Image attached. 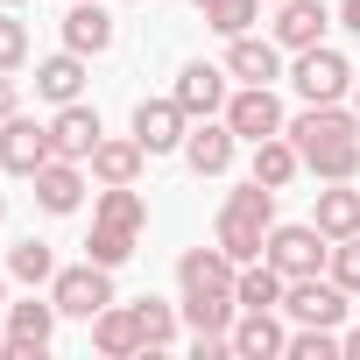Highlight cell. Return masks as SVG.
Masks as SVG:
<instances>
[{"label":"cell","instance_id":"6da1fadb","mask_svg":"<svg viewBox=\"0 0 360 360\" xmlns=\"http://www.w3.org/2000/svg\"><path fill=\"white\" fill-rule=\"evenodd\" d=\"M141 226H148V205H141V191H134V184H99V205H92V240H85V255H92L99 269H120V262L141 248Z\"/></svg>","mask_w":360,"mask_h":360},{"label":"cell","instance_id":"7a4b0ae2","mask_svg":"<svg viewBox=\"0 0 360 360\" xmlns=\"http://www.w3.org/2000/svg\"><path fill=\"white\" fill-rule=\"evenodd\" d=\"M269 226H276V191L248 176L240 191H226V205H219V233H212V240H219L233 262H262Z\"/></svg>","mask_w":360,"mask_h":360},{"label":"cell","instance_id":"3957f363","mask_svg":"<svg viewBox=\"0 0 360 360\" xmlns=\"http://www.w3.org/2000/svg\"><path fill=\"white\" fill-rule=\"evenodd\" d=\"M353 64L332 50V43H311V50H297V64H290V85H297V99L304 106H339V99H353Z\"/></svg>","mask_w":360,"mask_h":360},{"label":"cell","instance_id":"277c9868","mask_svg":"<svg viewBox=\"0 0 360 360\" xmlns=\"http://www.w3.org/2000/svg\"><path fill=\"white\" fill-rule=\"evenodd\" d=\"M50 297H57L64 318H85V325H92L106 304H120V297H113V269H99L92 255L71 262V269H57V276H50Z\"/></svg>","mask_w":360,"mask_h":360},{"label":"cell","instance_id":"5b68a950","mask_svg":"<svg viewBox=\"0 0 360 360\" xmlns=\"http://www.w3.org/2000/svg\"><path fill=\"white\" fill-rule=\"evenodd\" d=\"M290 283H304V276H325V262H332V240L311 226V219H290V226H269V248H262Z\"/></svg>","mask_w":360,"mask_h":360},{"label":"cell","instance_id":"8992f818","mask_svg":"<svg viewBox=\"0 0 360 360\" xmlns=\"http://www.w3.org/2000/svg\"><path fill=\"white\" fill-rule=\"evenodd\" d=\"M219 120H226V127H233V134H240L248 148L290 127V113H283V99H276V85H240V92L226 99V113H219Z\"/></svg>","mask_w":360,"mask_h":360},{"label":"cell","instance_id":"52a82bcc","mask_svg":"<svg viewBox=\"0 0 360 360\" xmlns=\"http://www.w3.org/2000/svg\"><path fill=\"white\" fill-rule=\"evenodd\" d=\"M50 155H57L50 148V120H29V113L0 120V169H8V176H36Z\"/></svg>","mask_w":360,"mask_h":360},{"label":"cell","instance_id":"ba28073f","mask_svg":"<svg viewBox=\"0 0 360 360\" xmlns=\"http://www.w3.org/2000/svg\"><path fill=\"white\" fill-rule=\"evenodd\" d=\"M283 311H290V325H332V332H339L353 304H346V290H339L332 276H304V283L283 290Z\"/></svg>","mask_w":360,"mask_h":360},{"label":"cell","instance_id":"9c48e42d","mask_svg":"<svg viewBox=\"0 0 360 360\" xmlns=\"http://www.w3.org/2000/svg\"><path fill=\"white\" fill-rule=\"evenodd\" d=\"M184 134H191V113L176 106V92L134 106V141H141L148 155H184Z\"/></svg>","mask_w":360,"mask_h":360},{"label":"cell","instance_id":"30bf717a","mask_svg":"<svg viewBox=\"0 0 360 360\" xmlns=\"http://www.w3.org/2000/svg\"><path fill=\"white\" fill-rule=\"evenodd\" d=\"M233 276H240V262L212 240V248H184V255H176V290H184V297H233Z\"/></svg>","mask_w":360,"mask_h":360},{"label":"cell","instance_id":"8fae6325","mask_svg":"<svg viewBox=\"0 0 360 360\" xmlns=\"http://www.w3.org/2000/svg\"><path fill=\"white\" fill-rule=\"evenodd\" d=\"M233 155H240V134H233L219 113H212V120H191V134H184V162H191V176H226Z\"/></svg>","mask_w":360,"mask_h":360},{"label":"cell","instance_id":"7c38bea8","mask_svg":"<svg viewBox=\"0 0 360 360\" xmlns=\"http://www.w3.org/2000/svg\"><path fill=\"white\" fill-rule=\"evenodd\" d=\"M226 78H240V85H276L283 78V43L276 36H226Z\"/></svg>","mask_w":360,"mask_h":360},{"label":"cell","instance_id":"4fadbf2b","mask_svg":"<svg viewBox=\"0 0 360 360\" xmlns=\"http://www.w3.org/2000/svg\"><path fill=\"white\" fill-rule=\"evenodd\" d=\"M106 141V127H99V106H85V99H71V106H57L50 113V148L57 155H71V162H92V148Z\"/></svg>","mask_w":360,"mask_h":360},{"label":"cell","instance_id":"5bb4252c","mask_svg":"<svg viewBox=\"0 0 360 360\" xmlns=\"http://www.w3.org/2000/svg\"><path fill=\"white\" fill-rule=\"evenodd\" d=\"M29 184H36V205H43L50 219H64V212H78V205H85V162L50 155V162L29 176Z\"/></svg>","mask_w":360,"mask_h":360},{"label":"cell","instance_id":"9a60e30c","mask_svg":"<svg viewBox=\"0 0 360 360\" xmlns=\"http://www.w3.org/2000/svg\"><path fill=\"white\" fill-rule=\"evenodd\" d=\"M339 15L325 8V0H276V43L297 57V50H311V43H325V29H332Z\"/></svg>","mask_w":360,"mask_h":360},{"label":"cell","instance_id":"2e32d148","mask_svg":"<svg viewBox=\"0 0 360 360\" xmlns=\"http://www.w3.org/2000/svg\"><path fill=\"white\" fill-rule=\"evenodd\" d=\"M226 64H184L176 71V106H184L191 120H212V113H226Z\"/></svg>","mask_w":360,"mask_h":360},{"label":"cell","instance_id":"e0dca14e","mask_svg":"<svg viewBox=\"0 0 360 360\" xmlns=\"http://www.w3.org/2000/svg\"><path fill=\"white\" fill-rule=\"evenodd\" d=\"M92 184H141V169H148V148L134 141V134H106L99 148H92Z\"/></svg>","mask_w":360,"mask_h":360},{"label":"cell","instance_id":"ac0fdd59","mask_svg":"<svg viewBox=\"0 0 360 360\" xmlns=\"http://www.w3.org/2000/svg\"><path fill=\"white\" fill-rule=\"evenodd\" d=\"M113 15L99 8V0H71V15H64V50H78V57H106L113 50Z\"/></svg>","mask_w":360,"mask_h":360},{"label":"cell","instance_id":"d6986e66","mask_svg":"<svg viewBox=\"0 0 360 360\" xmlns=\"http://www.w3.org/2000/svg\"><path fill=\"white\" fill-rule=\"evenodd\" d=\"M226 339H233V353H240V360H283V346H290V332H283V318H276V311H240Z\"/></svg>","mask_w":360,"mask_h":360},{"label":"cell","instance_id":"ffe728a7","mask_svg":"<svg viewBox=\"0 0 360 360\" xmlns=\"http://www.w3.org/2000/svg\"><path fill=\"white\" fill-rule=\"evenodd\" d=\"M248 176H255V184H269V191H290L297 176H304V155H297V141H290V134H269V141H255V155H248Z\"/></svg>","mask_w":360,"mask_h":360},{"label":"cell","instance_id":"44dd1931","mask_svg":"<svg viewBox=\"0 0 360 360\" xmlns=\"http://www.w3.org/2000/svg\"><path fill=\"white\" fill-rule=\"evenodd\" d=\"M297 155H304V169L318 176V184H353L360 176V134H332V141H311Z\"/></svg>","mask_w":360,"mask_h":360},{"label":"cell","instance_id":"7402d4cb","mask_svg":"<svg viewBox=\"0 0 360 360\" xmlns=\"http://www.w3.org/2000/svg\"><path fill=\"white\" fill-rule=\"evenodd\" d=\"M85 64H92V57H78V50H57V57H43V64H36V99H50V106H71V99H85Z\"/></svg>","mask_w":360,"mask_h":360},{"label":"cell","instance_id":"603a6c76","mask_svg":"<svg viewBox=\"0 0 360 360\" xmlns=\"http://www.w3.org/2000/svg\"><path fill=\"white\" fill-rule=\"evenodd\" d=\"M311 226H318L325 240H353V233H360V191H353V184H325V191L311 198Z\"/></svg>","mask_w":360,"mask_h":360},{"label":"cell","instance_id":"cb8c5ba5","mask_svg":"<svg viewBox=\"0 0 360 360\" xmlns=\"http://www.w3.org/2000/svg\"><path fill=\"white\" fill-rule=\"evenodd\" d=\"M283 290H290V276L262 255V262H240V276H233V297H240V311H283Z\"/></svg>","mask_w":360,"mask_h":360},{"label":"cell","instance_id":"d4e9b609","mask_svg":"<svg viewBox=\"0 0 360 360\" xmlns=\"http://www.w3.org/2000/svg\"><path fill=\"white\" fill-rule=\"evenodd\" d=\"M92 346H99L106 360H127V353H141V325H134V304H106V311L92 318Z\"/></svg>","mask_w":360,"mask_h":360},{"label":"cell","instance_id":"484cf974","mask_svg":"<svg viewBox=\"0 0 360 360\" xmlns=\"http://www.w3.org/2000/svg\"><path fill=\"white\" fill-rule=\"evenodd\" d=\"M176 311H184V325H191V339H219V332H233V318H240V297H176Z\"/></svg>","mask_w":360,"mask_h":360},{"label":"cell","instance_id":"4316f807","mask_svg":"<svg viewBox=\"0 0 360 360\" xmlns=\"http://www.w3.org/2000/svg\"><path fill=\"white\" fill-rule=\"evenodd\" d=\"M57 318H64L57 297H36V290H29L22 304H8V332H15V339H36L43 353H50V339H57Z\"/></svg>","mask_w":360,"mask_h":360},{"label":"cell","instance_id":"83f0119b","mask_svg":"<svg viewBox=\"0 0 360 360\" xmlns=\"http://www.w3.org/2000/svg\"><path fill=\"white\" fill-rule=\"evenodd\" d=\"M134 325H141V353H162V346H176V325H184V311L162 304V297H141V304H134Z\"/></svg>","mask_w":360,"mask_h":360},{"label":"cell","instance_id":"f1b7e54d","mask_svg":"<svg viewBox=\"0 0 360 360\" xmlns=\"http://www.w3.org/2000/svg\"><path fill=\"white\" fill-rule=\"evenodd\" d=\"M8 276H15V283H29V290H43V283L57 276L50 240H36V233H29V240H15V248H8Z\"/></svg>","mask_w":360,"mask_h":360},{"label":"cell","instance_id":"f546056e","mask_svg":"<svg viewBox=\"0 0 360 360\" xmlns=\"http://www.w3.org/2000/svg\"><path fill=\"white\" fill-rule=\"evenodd\" d=\"M283 360H346V346H339L332 325H297L290 346H283Z\"/></svg>","mask_w":360,"mask_h":360},{"label":"cell","instance_id":"4dcf8cb0","mask_svg":"<svg viewBox=\"0 0 360 360\" xmlns=\"http://www.w3.org/2000/svg\"><path fill=\"white\" fill-rule=\"evenodd\" d=\"M262 22V0H212L205 8V29H219V36H248Z\"/></svg>","mask_w":360,"mask_h":360},{"label":"cell","instance_id":"1f68e13d","mask_svg":"<svg viewBox=\"0 0 360 360\" xmlns=\"http://www.w3.org/2000/svg\"><path fill=\"white\" fill-rule=\"evenodd\" d=\"M325 276H332L346 297H360V233H353V240H332V262H325Z\"/></svg>","mask_w":360,"mask_h":360},{"label":"cell","instance_id":"d6a6232c","mask_svg":"<svg viewBox=\"0 0 360 360\" xmlns=\"http://www.w3.org/2000/svg\"><path fill=\"white\" fill-rule=\"evenodd\" d=\"M29 64V22H15V8H0V71Z\"/></svg>","mask_w":360,"mask_h":360},{"label":"cell","instance_id":"836d02e7","mask_svg":"<svg viewBox=\"0 0 360 360\" xmlns=\"http://www.w3.org/2000/svg\"><path fill=\"white\" fill-rule=\"evenodd\" d=\"M8 113H22V85H15V71H0V120Z\"/></svg>","mask_w":360,"mask_h":360},{"label":"cell","instance_id":"e575fe53","mask_svg":"<svg viewBox=\"0 0 360 360\" xmlns=\"http://www.w3.org/2000/svg\"><path fill=\"white\" fill-rule=\"evenodd\" d=\"M339 29H346V36H360V0H339Z\"/></svg>","mask_w":360,"mask_h":360},{"label":"cell","instance_id":"d590c367","mask_svg":"<svg viewBox=\"0 0 360 360\" xmlns=\"http://www.w3.org/2000/svg\"><path fill=\"white\" fill-rule=\"evenodd\" d=\"M339 346H346V360H360V325H353V332H339Z\"/></svg>","mask_w":360,"mask_h":360},{"label":"cell","instance_id":"8d00e7d4","mask_svg":"<svg viewBox=\"0 0 360 360\" xmlns=\"http://www.w3.org/2000/svg\"><path fill=\"white\" fill-rule=\"evenodd\" d=\"M0 311H8V269H0Z\"/></svg>","mask_w":360,"mask_h":360},{"label":"cell","instance_id":"74e56055","mask_svg":"<svg viewBox=\"0 0 360 360\" xmlns=\"http://www.w3.org/2000/svg\"><path fill=\"white\" fill-rule=\"evenodd\" d=\"M353 113H360V78H353Z\"/></svg>","mask_w":360,"mask_h":360},{"label":"cell","instance_id":"f35d334b","mask_svg":"<svg viewBox=\"0 0 360 360\" xmlns=\"http://www.w3.org/2000/svg\"><path fill=\"white\" fill-rule=\"evenodd\" d=\"M0 219H8V191H0Z\"/></svg>","mask_w":360,"mask_h":360},{"label":"cell","instance_id":"ab89813d","mask_svg":"<svg viewBox=\"0 0 360 360\" xmlns=\"http://www.w3.org/2000/svg\"><path fill=\"white\" fill-rule=\"evenodd\" d=\"M0 8H22V0H0Z\"/></svg>","mask_w":360,"mask_h":360},{"label":"cell","instance_id":"60d3db41","mask_svg":"<svg viewBox=\"0 0 360 360\" xmlns=\"http://www.w3.org/2000/svg\"><path fill=\"white\" fill-rule=\"evenodd\" d=\"M191 8H212V0H191Z\"/></svg>","mask_w":360,"mask_h":360}]
</instances>
